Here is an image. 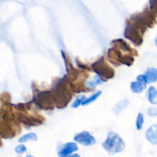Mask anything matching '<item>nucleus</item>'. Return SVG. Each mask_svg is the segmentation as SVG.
Returning <instances> with one entry per match:
<instances>
[{
	"label": "nucleus",
	"instance_id": "nucleus-1",
	"mask_svg": "<svg viewBox=\"0 0 157 157\" xmlns=\"http://www.w3.org/2000/svg\"><path fill=\"white\" fill-rule=\"evenodd\" d=\"M102 147L108 154L115 155L122 153L125 150L126 144L117 133L110 131L105 140L102 143Z\"/></svg>",
	"mask_w": 157,
	"mask_h": 157
},
{
	"label": "nucleus",
	"instance_id": "nucleus-2",
	"mask_svg": "<svg viewBox=\"0 0 157 157\" xmlns=\"http://www.w3.org/2000/svg\"><path fill=\"white\" fill-rule=\"evenodd\" d=\"M74 141L78 144L84 147H90L96 144V139L94 136L87 130H84L76 133L73 138Z\"/></svg>",
	"mask_w": 157,
	"mask_h": 157
},
{
	"label": "nucleus",
	"instance_id": "nucleus-3",
	"mask_svg": "<svg viewBox=\"0 0 157 157\" xmlns=\"http://www.w3.org/2000/svg\"><path fill=\"white\" fill-rule=\"evenodd\" d=\"M78 150V146L77 143L75 141L73 142H68L63 144L59 150H58V155L60 157L67 156L69 155L74 154L75 152Z\"/></svg>",
	"mask_w": 157,
	"mask_h": 157
},
{
	"label": "nucleus",
	"instance_id": "nucleus-4",
	"mask_svg": "<svg viewBox=\"0 0 157 157\" xmlns=\"http://www.w3.org/2000/svg\"><path fill=\"white\" fill-rule=\"evenodd\" d=\"M145 138L152 145H157V124L148 127L145 132Z\"/></svg>",
	"mask_w": 157,
	"mask_h": 157
},
{
	"label": "nucleus",
	"instance_id": "nucleus-5",
	"mask_svg": "<svg viewBox=\"0 0 157 157\" xmlns=\"http://www.w3.org/2000/svg\"><path fill=\"white\" fill-rule=\"evenodd\" d=\"M104 82H105V80H104V78L99 74H96L91 79L86 81L85 87L89 89H94L95 87L104 84Z\"/></svg>",
	"mask_w": 157,
	"mask_h": 157
},
{
	"label": "nucleus",
	"instance_id": "nucleus-6",
	"mask_svg": "<svg viewBox=\"0 0 157 157\" xmlns=\"http://www.w3.org/2000/svg\"><path fill=\"white\" fill-rule=\"evenodd\" d=\"M144 76L147 79V84H153L157 81V67H148L144 72Z\"/></svg>",
	"mask_w": 157,
	"mask_h": 157
},
{
	"label": "nucleus",
	"instance_id": "nucleus-7",
	"mask_svg": "<svg viewBox=\"0 0 157 157\" xmlns=\"http://www.w3.org/2000/svg\"><path fill=\"white\" fill-rule=\"evenodd\" d=\"M147 100L152 105H157V89L154 86H150L146 94Z\"/></svg>",
	"mask_w": 157,
	"mask_h": 157
},
{
	"label": "nucleus",
	"instance_id": "nucleus-8",
	"mask_svg": "<svg viewBox=\"0 0 157 157\" xmlns=\"http://www.w3.org/2000/svg\"><path fill=\"white\" fill-rule=\"evenodd\" d=\"M147 84L140 81H132L130 84V88L131 91L134 94H141L144 90L147 89Z\"/></svg>",
	"mask_w": 157,
	"mask_h": 157
},
{
	"label": "nucleus",
	"instance_id": "nucleus-9",
	"mask_svg": "<svg viewBox=\"0 0 157 157\" xmlns=\"http://www.w3.org/2000/svg\"><path fill=\"white\" fill-rule=\"evenodd\" d=\"M129 101L128 99H124L122 101H119L117 104H116L114 105V107H113V112L115 113L116 115H119L124 109L127 108V107L129 106Z\"/></svg>",
	"mask_w": 157,
	"mask_h": 157
},
{
	"label": "nucleus",
	"instance_id": "nucleus-10",
	"mask_svg": "<svg viewBox=\"0 0 157 157\" xmlns=\"http://www.w3.org/2000/svg\"><path fill=\"white\" fill-rule=\"evenodd\" d=\"M38 140V135L33 132H30V133H25V134L22 135L21 137L18 138V142L19 144H25V143L29 142V141H36Z\"/></svg>",
	"mask_w": 157,
	"mask_h": 157
},
{
	"label": "nucleus",
	"instance_id": "nucleus-11",
	"mask_svg": "<svg viewBox=\"0 0 157 157\" xmlns=\"http://www.w3.org/2000/svg\"><path fill=\"white\" fill-rule=\"evenodd\" d=\"M102 94V91L101 90H98V91H96L95 93H94L93 94L90 95V97H88V98H87L85 99V101L83 102L82 105L81 106H87V105H90V104H91L92 103H94V101H96L98 99V98H100V96Z\"/></svg>",
	"mask_w": 157,
	"mask_h": 157
},
{
	"label": "nucleus",
	"instance_id": "nucleus-12",
	"mask_svg": "<svg viewBox=\"0 0 157 157\" xmlns=\"http://www.w3.org/2000/svg\"><path fill=\"white\" fill-rule=\"evenodd\" d=\"M144 121H145V117L143 113H139L136 116V122H135V125H136V129L137 130H141L144 127Z\"/></svg>",
	"mask_w": 157,
	"mask_h": 157
},
{
	"label": "nucleus",
	"instance_id": "nucleus-13",
	"mask_svg": "<svg viewBox=\"0 0 157 157\" xmlns=\"http://www.w3.org/2000/svg\"><path fill=\"white\" fill-rule=\"evenodd\" d=\"M86 98H86L85 95H84V94L79 95L78 98H76V99L75 100V101L72 103V104H71L72 108L76 109V108H78V107H79L80 106L82 105L83 102L85 101Z\"/></svg>",
	"mask_w": 157,
	"mask_h": 157
},
{
	"label": "nucleus",
	"instance_id": "nucleus-14",
	"mask_svg": "<svg viewBox=\"0 0 157 157\" xmlns=\"http://www.w3.org/2000/svg\"><path fill=\"white\" fill-rule=\"evenodd\" d=\"M15 152L18 155L23 154V153H25L27 152V147H26L24 144H20L19 145H18L15 147Z\"/></svg>",
	"mask_w": 157,
	"mask_h": 157
},
{
	"label": "nucleus",
	"instance_id": "nucleus-15",
	"mask_svg": "<svg viewBox=\"0 0 157 157\" xmlns=\"http://www.w3.org/2000/svg\"><path fill=\"white\" fill-rule=\"evenodd\" d=\"M147 114L151 117H157V107H150L147 110Z\"/></svg>",
	"mask_w": 157,
	"mask_h": 157
},
{
	"label": "nucleus",
	"instance_id": "nucleus-16",
	"mask_svg": "<svg viewBox=\"0 0 157 157\" xmlns=\"http://www.w3.org/2000/svg\"><path fill=\"white\" fill-rule=\"evenodd\" d=\"M63 157H81V156H80V154H78V153H74V154L69 155V156H63Z\"/></svg>",
	"mask_w": 157,
	"mask_h": 157
},
{
	"label": "nucleus",
	"instance_id": "nucleus-17",
	"mask_svg": "<svg viewBox=\"0 0 157 157\" xmlns=\"http://www.w3.org/2000/svg\"><path fill=\"white\" fill-rule=\"evenodd\" d=\"M154 42H155V45H156V47H157V35H156V38H155V41H154Z\"/></svg>",
	"mask_w": 157,
	"mask_h": 157
},
{
	"label": "nucleus",
	"instance_id": "nucleus-18",
	"mask_svg": "<svg viewBox=\"0 0 157 157\" xmlns=\"http://www.w3.org/2000/svg\"><path fill=\"white\" fill-rule=\"evenodd\" d=\"M25 157H35V156H32V155H27V156H26Z\"/></svg>",
	"mask_w": 157,
	"mask_h": 157
},
{
	"label": "nucleus",
	"instance_id": "nucleus-19",
	"mask_svg": "<svg viewBox=\"0 0 157 157\" xmlns=\"http://www.w3.org/2000/svg\"><path fill=\"white\" fill-rule=\"evenodd\" d=\"M18 157H21V156H18Z\"/></svg>",
	"mask_w": 157,
	"mask_h": 157
}]
</instances>
